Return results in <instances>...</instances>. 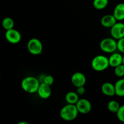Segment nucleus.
Segmentation results:
<instances>
[{
  "label": "nucleus",
  "instance_id": "obj_1",
  "mask_svg": "<svg viewBox=\"0 0 124 124\" xmlns=\"http://www.w3.org/2000/svg\"><path fill=\"white\" fill-rule=\"evenodd\" d=\"M41 84L39 80L36 77L28 76L24 78L21 81V86L25 92L30 94L37 93L39 85Z\"/></svg>",
  "mask_w": 124,
  "mask_h": 124
},
{
  "label": "nucleus",
  "instance_id": "obj_2",
  "mask_svg": "<svg viewBox=\"0 0 124 124\" xmlns=\"http://www.w3.org/2000/svg\"><path fill=\"white\" fill-rule=\"evenodd\" d=\"M79 113L75 104H69L63 107L60 110L61 118L65 121H72L77 118Z\"/></svg>",
  "mask_w": 124,
  "mask_h": 124
},
{
  "label": "nucleus",
  "instance_id": "obj_3",
  "mask_svg": "<svg viewBox=\"0 0 124 124\" xmlns=\"http://www.w3.org/2000/svg\"><path fill=\"white\" fill-rule=\"evenodd\" d=\"M91 64H92V69L94 71L98 72L107 70L110 66L108 58L102 54L97 55L94 57L92 59Z\"/></svg>",
  "mask_w": 124,
  "mask_h": 124
},
{
  "label": "nucleus",
  "instance_id": "obj_4",
  "mask_svg": "<svg viewBox=\"0 0 124 124\" xmlns=\"http://www.w3.org/2000/svg\"><path fill=\"white\" fill-rule=\"evenodd\" d=\"M99 47L102 52L113 53L117 50V41L113 38H105L99 44Z\"/></svg>",
  "mask_w": 124,
  "mask_h": 124
},
{
  "label": "nucleus",
  "instance_id": "obj_5",
  "mask_svg": "<svg viewBox=\"0 0 124 124\" xmlns=\"http://www.w3.org/2000/svg\"><path fill=\"white\" fill-rule=\"evenodd\" d=\"M27 50L33 55H39L41 54L43 50V45L39 39L33 38L28 41L27 45Z\"/></svg>",
  "mask_w": 124,
  "mask_h": 124
},
{
  "label": "nucleus",
  "instance_id": "obj_6",
  "mask_svg": "<svg viewBox=\"0 0 124 124\" xmlns=\"http://www.w3.org/2000/svg\"><path fill=\"white\" fill-rule=\"evenodd\" d=\"M5 38L9 43L16 44L21 40V35L18 30L13 28L10 30H6V32L5 33Z\"/></svg>",
  "mask_w": 124,
  "mask_h": 124
},
{
  "label": "nucleus",
  "instance_id": "obj_7",
  "mask_svg": "<svg viewBox=\"0 0 124 124\" xmlns=\"http://www.w3.org/2000/svg\"><path fill=\"white\" fill-rule=\"evenodd\" d=\"M110 35L111 37L116 40L124 37V24L121 22H117L110 28Z\"/></svg>",
  "mask_w": 124,
  "mask_h": 124
},
{
  "label": "nucleus",
  "instance_id": "obj_8",
  "mask_svg": "<svg viewBox=\"0 0 124 124\" xmlns=\"http://www.w3.org/2000/svg\"><path fill=\"white\" fill-rule=\"evenodd\" d=\"M75 105L77 107L79 113L84 115L89 113L92 108V105L90 101L85 98H81L79 99Z\"/></svg>",
  "mask_w": 124,
  "mask_h": 124
},
{
  "label": "nucleus",
  "instance_id": "obj_9",
  "mask_svg": "<svg viewBox=\"0 0 124 124\" xmlns=\"http://www.w3.org/2000/svg\"><path fill=\"white\" fill-rule=\"evenodd\" d=\"M87 81L85 76L82 73L78 71L73 73L71 78V82L75 87L84 86Z\"/></svg>",
  "mask_w": 124,
  "mask_h": 124
},
{
  "label": "nucleus",
  "instance_id": "obj_10",
  "mask_svg": "<svg viewBox=\"0 0 124 124\" xmlns=\"http://www.w3.org/2000/svg\"><path fill=\"white\" fill-rule=\"evenodd\" d=\"M38 94L39 96L42 99H47L50 97L52 94V89L51 86L41 82L39 85L38 90L37 91Z\"/></svg>",
  "mask_w": 124,
  "mask_h": 124
},
{
  "label": "nucleus",
  "instance_id": "obj_11",
  "mask_svg": "<svg viewBox=\"0 0 124 124\" xmlns=\"http://www.w3.org/2000/svg\"><path fill=\"white\" fill-rule=\"evenodd\" d=\"M117 22L113 15L107 14L103 16L101 19V24L103 27L111 28Z\"/></svg>",
  "mask_w": 124,
  "mask_h": 124
},
{
  "label": "nucleus",
  "instance_id": "obj_12",
  "mask_svg": "<svg viewBox=\"0 0 124 124\" xmlns=\"http://www.w3.org/2000/svg\"><path fill=\"white\" fill-rule=\"evenodd\" d=\"M110 66L111 67H116L123 62V56L120 53L114 52L111 53L110 56L108 58Z\"/></svg>",
  "mask_w": 124,
  "mask_h": 124
},
{
  "label": "nucleus",
  "instance_id": "obj_13",
  "mask_svg": "<svg viewBox=\"0 0 124 124\" xmlns=\"http://www.w3.org/2000/svg\"><path fill=\"white\" fill-rule=\"evenodd\" d=\"M101 92L107 96L112 97L116 95L115 84L109 82H106L101 86Z\"/></svg>",
  "mask_w": 124,
  "mask_h": 124
},
{
  "label": "nucleus",
  "instance_id": "obj_14",
  "mask_svg": "<svg viewBox=\"0 0 124 124\" xmlns=\"http://www.w3.org/2000/svg\"><path fill=\"white\" fill-rule=\"evenodd\" d=\"M113 15L117 21L124 20V3L121 2L115 6Z\"/></svg>",
  "mask_w": 124,
  "mask_h": 124
},
{
  "label": "nucleus",
  "instance_id": "obj_15",
  "mask_svg": "<svg viewBox=\"0 0 124 124\" xmlns=\"http://www.w3.org/2000/svg\"><path fill=\"white\" fill-rule=\"evenodd\" d=\"M116 95L119 97H124V78L117 80L115 84Z\"/></svg>",
  "mask_w": 124,
  "mask_h": 124
},
{
  "label": "nucleus",
  "instance_id": "obj_16",
  "mask_svg": "<svg viewBox=\"0 0 124 124\" xmlns=\"http://www.w3.org/2000/svg\"><path fill=\"white\" fill-rule=\"evenodd\" d=\"M79 94L76 92H69L65 94V99L67 104H76L79 99Z\"/></svg>",
  "mask_w": 124,
  "mask_h": 124
},
{
  "label": "nucleus",
  "instance_id": "obj_17",
  "mask_svg": "<svg viewBox=\"0 0 124 124\" xmlns=\"http://www.w3.org/2000/svg\"><path fill=\"white\" fill-rule=\"evenodd\" d=\"M15 23L13 19L10 17H6L2 21V26L6 30L14 28Z\"/></svg>",
  "mask_w": 124,
  "mask_h": 124
},
{
  "label": "nucleus",
  "instance_id": "obj_18",
  "mask_svg": "<svg viewBox=\"0 0 124 124\" xmlns=\"http://www.w3.org/2000/svg\"><path fill=\"white\" fill-rule=\"evenodd\" d=\"M108 0H93V5L96 10H103L107 7Z\"/></svg>",
  "mask_w": 124,
  "mask_h": 124
},
{
  "label": "nucleus",
  "instance_id": "obj_19",
  "mask_svg": "<svg viewBox=\"0 0 124 124\" xmlns=\"http://www.w3.org/2000/svg\"><path fill=\"white\" fill-rule=\"evenodd\" d=\"M120 104L117 101L115 100H111L108 102L107 104V108L109 111L114 113H116L120 108Z\"/></svg>",
  "mask_w": 124,
  "mask_h": 124
},
{
  "label": "nucleus",
  "instance_id": "obj_20",
  "mask_svg": "<svg viewBox=\"0 0 124 124\" xmlns=\"http://www.w3.org/2000/svg\"><path fill=\"white\" fill-rule=\"evenodd\" d=\"M40 82H44L50 86H52L54 83V78L52 75H43V78L39 80Z\"/></svg>",
  "mask_w": 124,
  "mask_h": 124
},
{
  "label": "nucleus",
  "instance_id": "obj_21",
  "mask_svg": "<svg viewBox=\"0 0 124 124\" xmlns=\"http://www.w3.org/2000/svg\"><path fill=\"white\" fill-rule=\"evenodd\" d=\"M115 74L119 78H122L124 76V64L123 63L118 66L115 67Z\"/></svg>",
  "mask_w": 124,
  "mask_h": 124
},
{
  "label": "nucleus",
  "instance_id": "obj_22",
  "mask_svg": "<svg viewBox=\"0 0 124 124\" xmlns=\"http://www.w3.org/2000/svg\"><path fill=\"white\" fill-rule=\"evenodd\" d=\"M116 116L119 121L124 123V104L120 106L118 111L116 112Z\"/></svg>",
  "mask_w": 124,
  "mask_h": 124
},
{
  "label": "nucleus",
  "instance_id": "obj_23",
  "mask_svg": "<svg viewBox=\"0 0 124 124\" xmlns=\"http://www.w3.org/2000/svg\"><path fill=\"white\" fill-rule=\"evenodd\" d=\"M117 50L124 54V37L117 41Z\"/></svg>",
  "mask_w": 124,
  "mask_h": 124
},
{
  "label": "nucleus",
  "instance_id": "obj_24",
  "mask_svg": "<svg viewBox=\"0 0 124 124\" xmlns=\"http://www.w3.org/2000/svg\"><path fill=\"white\" fill-rule=\"evenodd\" d=\"M76 93L79 95H83L85 93V88L84 86H81V87H76Z\"/></svg>",
  "mask_w": 124,
  "mask_h": 124
},
{
  "label": "nucleus",
  "instance_id": "obj_25",
  "mask_svg": "<svg viewBox=\"0 0 124 124\" xmlns=\"http://www.w3.org/2000/svg\"><path fill=\"white\" fill-rule=\"evenodd\" d=\"M18 124H29V122H25V121H24V122L23 121V122H18Z\"/></svg>",
  "mask_w": 124,
  "mask_h": 124
},
{
  "label": "nucleus",
  "instance_id": "obj_26",
  "mask_svg": "<svg viewBox=\"0 0 124 124\" xmlns=\"http://www.w3.org/2000/svg\"><path fill=\"white\" fill-rule=\"evenodd\" d=\"M122 63H123V64H124V55L123 56V62Z\"/></svg>",
  "mask_w": 124,
  "mask_h": 124
}]
</instances>
